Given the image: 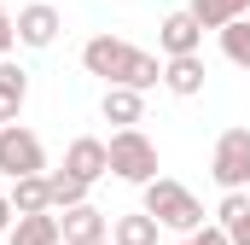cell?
Returning a JSON list of instances; mask_svg holds the SVG:
<instances>
[{
	"label": "cell",
	"instance_id": "1",
	"mask_svg": "<svg viewBox=\"0 0 250 245\" xmlns=\"http://www.w3.org/2000/svg\"><path fill=\"white\" fill-rule=\"evenodd\" d=\"M82 70L99 76L105 88H134V94L163 88V59L146 53V47H134V41H123V35H93L82 47Z\"/></svg>",
	"mask_w": 250,
	"mask_h": 245
},
{
	"label": "cell",
	"instance_id": "2",
	"mask_svg": "<svg viewBox=\"0 0 250 245\" xmlns=\"http://www.w3.org/2000/svg\"><path fill=\"white\" fill-rule=\"evenodd\" d=\"M140 210L157 222V228H175V234H198L204 228V204L192 198V187L157 175L151 187H140Z\"/></svg>",
	"mask_w": 250,
	"mask_h": 245
},
{
	"label": "cell",
	"instance_id": "3",
	"mask_svg": "<svg viewBox=\"0 0 250 245\" xmlns=\"http://www.w3.org/2000/svg\"><path fill=\"white\" fill-rule=\"evenodd\" d=\"M105 152H111V175L117 181H134V187L157 181V140L146 128H117L105 140Z\"/></svg>",
	"mask_w": 250,
	"mask_h": 245
},
{
	"label": "cell",
	"instance_id": "4",
	"mask_svg": "<svg viewBox=\"0 0 250 245\" xmlns=\"http://www.w3.org/2000/svg\"><path fill=\"white\" fill-rule=\"evenodd\" d=\"M209 175L221 193H250V128H221L209 152Z\"/></svg>",
	"mask_w": 250,
	"mask_h": 245
},
{
	"label": "cell",
	"instance_id": "5",
	"mask_svg": "<svg viewBox=\"0 0 250 245\" xmlns=\"http://www.w3.org/2000/svg\"><path fill=\"white\" fill-rule=\"evenodd\" d=\"M0 175H6V181L47 175V146H41V134H35V128H23V122L0 128Z\"/></svg>",
	"mask_w": 250,
	"mask_h": 245
},
{
	"label": "cell",
	"instance_id": "6",
	"mask_svg": "<svg viewBox=\"0 0 250 245\" xmlns=\"http://www.w3.org/2000/svg\"><path fill=\"white\" fill-rule=\"evenodd\" d=\"M64 170L76 175V181H105L111 175V152H105V140H93V134H76L70 146H64Z\"/></svg>",
	"mask_w": 250,
	"mask_h": 245
},
{
	"label": "cell",
	"instance_id": "7",
	"mask_svg": "<svg viewBox=\"0 0 250 245\" xmlns=\"http://www.w3.org/2000/svg\"><path fill=\"white\" fill-rule=\"evenodd\" d=\"M59 29H64V18H59V6H47V0H35V6L18 12V47L47 53V47L59 41Z\"/></svg>",
	"mask_w": 250,
	"mask_h": 245
},
{
	"label": "cell",
	"instance_id": "8",
	"mask_svg": "<svg viewBox=\"0 0 250 245\" xmlns=\"http://www.w3.org/2000/svg\"><path fill=\"white\" fill-rule=\"evenodd\" d=\"M157 47H163V59H192V53L204 47L198 18H192V12H169V18L157 24Z\"/></svg>",
	"mask_w": 250,
	"mask_h": 245
},
{
	"label": "cell",
	"instance_id": "9",
	"mask_svg": "<svg viewBox=\"0 0 250 245\" xmlns=\"http://www.w3.org/2000/svg\"><path fill=\"white\" fill-rule=\"evenodd\" d=\"M59 234H64V245H99V240H111V216L99 204H76V210L59 216Z\"/></svg>",
	"mask_w": 250,
	"mask_h": 245
},
{
	"label": "cell",
	"instance_id": "10",
	"mask_svg": "<svg viewBox=\"0 0 250 245\" xmlns=\"http://www.w3.org/2000/svg\"><path fill=\"white\" fill-rule=\"evenodd\" d=\"M23 99H29V70L12 59H0V128H12L18 111H23Z\"/></svg>",
	"mask_w": 250,
	"mask_h": 245
},
{
	"label": "cell",
	"instance_id": "11",
	"mask_svg": "<svg viewBox=\"0 0 250 245\" xmlns=\"http://www.w3.org/2000/svg\"><path fill=\"white\" fill-rule=\"evenodd\" d=\"M99 117L117 122V128H140V122H146V94H134V88H105Z\"/></svg>",
	"mask_w": 250,
	"mask_h": 245
},
{
	"label": "cell",
	"instance_id": "12",
	"mask_svg": "<svg viewBox=\"0 0 250 245\" xmlns=\"http://www.w3.org/2000/svg\"><path fill=\"white\" fill-rule=\"evenodd\" d=\"M163 88L175 94V99H198L204 94V59L192 53V59H163Z\"/></svg>",
	"mask_w": 250,
	"mask_h": 245
},
{
	"label": "cell",
	"instance_id": "13",
	"mask_svg": "<svg viewBox=\"0 0 250 245\" xmlns=\"http://www.w3.org/2000/svg\"><path fill=\"white\" fill-rule=\"evenodd\" d=\"M192 18H198V29H227V24H239V18H250V0H192L187 6Z\"/></svg>",
	"mask_w": 250,
	"mask_h": 245
},
{
	"label": "cell",
	"instance_id": "14",
	"mask_svg": "<svg viewBox=\"0 0 250 245\" xmlns=\"http://www.w3.org/2000/svg\"><path fill=\"white\" fill-rule=\"evenodd\" d=\"M6 245H64L59 216H53V210H47V216H18L12 234H6Z\"/></svg>",
	"mask_w": 250,
	"mask_h": 245
},
{
	"label": "cell",
	"instance_id": "15",
	"mask_svg": "<svg viewBox=\"0 0 250 245\" xmlns=\"http://www.w3.org/2000/svg\"><path fill=\"white\" fill-rule=\"evenodd\" d=\"M12 210L18 216H47L53 210V193H47V175H23V181H12Z\"/></svg>",
	"mask_w": 250,
	"mask_h": 245
},
{
	"label": "cell",
	"instance_id": "16",
	"mask_svg": "<svg viewBox=\"0 0 250 245\" xmlns=\"http://www.w3.org/2000/svg\"><path fill=\"white\" fill-rule=\"evenodd\" d=\"M111 245H157V222L146 210H128L111 222Z\"/></svg>",
	"mask_w": 250,
	"mask_h": 245
},
{
	"label": "cell",
	"instance_id": "17",
	"mask_svg": "<svg viewBox=\"0 0 250 245\" xmlns=\"http://www.w3.org/2000/svg\"><path fill=\"white\" fill-rule=\"evenodd\" d=\"M47 193H53V210H76V204H87V181H76L70 170H47Z\"/></svg>",
	"mask_w": 250,
	"mask_h": 245
},
{
	"label": "cell",
	"instance_id": "18",
	"mask_svg": "<svg viewBox=\"0 0 250 245\" xmlns=\"http://www.w3.org/2000/svg\"><path fill=\"white\" fill-rule=\"evenodd\" d=\"M221 53H227V64L250 70V18H239V24L221 29Z\"/></svg>",
	"mask_w": 250,
	"mask_h": 245
},
{
	"label": "cell",
	"instance_id": "19",
	"mask_svg": "<svg viewBox=\"0 0 250 245\" xmlns=\"http://www.w3.org/2000/svg\"><path fill=\"white\" fill-rule=\"evenodd\" d=\"M250 222V193H221V204H215V228H245Z\"/></svg>",
	"mask_w": 250,
	"mask_h": 245
},
{
	"label": "cell",
	"instance_id": "20",
	"mask_svg": "<svg viewBox=\"0 0 250 245\" xmlns=\"http://www.w3.org/2000/svg\"><path fill=\"white\" fill-rule=\"evenodd\" d=\"M181 245H233V240H227V228H215V222H204V228H198V234H187Z\"/></svg>",
	"mask_w": 250,
	"mask_h": 245
},
{
	"label": "cell",
	"instance_id": "21",
	"mask_svg": "<svg viewBox=\"0 0 250 245\" xmlns=\"http://www.w3.org/2000/svg\"><path fill=\"white\" fill-rule=\"evenodd\" d=\"M12 47H18V18H12V12L0 6V59H6Z\"/></svg>",
	"mask_w": 250,
	"mask_h": 245
},
{
	"label": "cell",
	"instance_id": "22",
	"mask_svg": "<svg viewBox=\"0 0 250 245\" xmlns=\"http://www.w3.org/2000/svg\"><path fill=\"white\" fill-rule=\"evenodd\" d=\"M12 222H18V210H12V198H6V193H0V240H6V234H12Z\"/></svg>",
	"mask_w": 250,
	"mask_h": 245
},
{
	"label": "cell",
	"instance_id": "23",
	"mask_svg": "<svg viewBox=\"0 0 250 245\" xmlns=\"http://www.w3.org/2000/svg\"><path fill=\"white\" fill-rule=\"evenodd\" d=\"M227 240H233V245H250V222H245V228H233Z\"/></svg>",
	"mask_w": 250,
	"mask_h": 245
},
{
	"label": "cell",
	"instance_id": "24",
	"mask_svg": "<svg viewBox=\"0 0 250 245\" xmlns=\"http://www.w3.org/2000/svg\"><path fill=\"white\" fill-rule=\"evenodd\" d=\"M99 245H111V240H99Z\"/></svg>",
	"mask_w": 250,
	"mask_h": 245
},
{
	"label": "cell",
	"instance_id": "25",
	"mask_svg": "<svg viewBox=\"0 0 250 245\" xmlns=\"http://www.w3.org/2000/svg\"><path fill=\"white\" fill-rule=\"evenodd\" d=\"M0 245H6V240H0Z\"/></svg>",
	"mask_w": 250,
	"mask_h": 245
}]
</instances>
